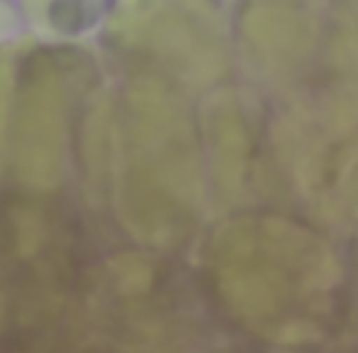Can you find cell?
Wrapping results in <instances>:
<instances>
[{"label": "cell", "instance_id": "1", "mask_svg": "<svg viewBox=\"0 0 358 353\" xmlns=\"http://www.w3.org/2000/svg\"><path fill=\"white\" fill-rule=\"evenodd\" d=\"M118 27L189 79L209 81L224 64L216 17L201 0H133Z\"/></svg>", "mask_w": 358, "mask_h": 353}, {"label": "cell", "instance_id": "2", "mask_svg": "<svg viewBox=\"0 0 358 353\" xmlns=\"http://www.w3.org/2000/svg\"><path fill=\"white\" fill-rule=\"evenodd\" d=\"M66 120V91L59 74L40 66L20 91L17 145L32 180H50L59 162Z\"/></svg>", "mask_w": 358, "mask_h": 353}, {"label": "cell", "instance_id": "3", "mask_svg": "<svg viewBox=\"0 0 358 353\" xmlns=\"http://www.w3.org/2000/svg\"><path fill=\"white\" fill-rule=\"evenodd\" d=\"M10 91H13V64L8 59V55H0V133H3V123H6Z\"/></svg>", "mask_w": 358, "mask_h": 353}]
</instances>
